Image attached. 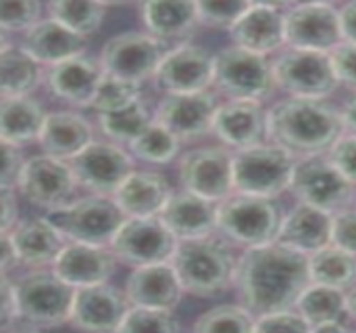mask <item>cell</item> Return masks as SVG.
I'll use <instances>...</instances> for the list:
<instances>
[{
    "instance_id": "bcb514c9",
    "label": "cell",
    "mask_w": 356,
    "mask_h": 333,
    "mask_svg": "<svg viewBox=\"0 0 356 333\" xmlns=\"http://www.w3.org/2000/svg\"><path fill=\"white\" fill-rule=\"evenodd\" d=\"M328 160L356 185V135H343L328 152Z\"/></svg>"
},
{
    "instance_id": "d6986e66",
    "label": "cell",
    "mask_w": 356,
    "mask_h": 333,
    "mask_svg": "<svg viewBox=\"0 0 356 333\" xmlns=\"http://www.w3.org/2000/svg\"><path fill=\"white\" fill-rule=\"evenodd\" d=\"M130 309L125 292L117 286H87L75 292L69 323L79 333H118Z\"/></svg>"
},
{
    "instance_id": "ffe728a7",
    "label": "cell",
    "mask_w": 356,
    "mask_h": 333,
    "mask_svg": "<svg viewBox=\"0 0 356 333\" xmlns=\"http://www.w3.org/2000/svg\"><path fill=\"white\" fill-rule=\"evenodd\" d=\"M213 133L236 150L260 145L268 140V112L257 100H228L220 104Z\"/></svg>"
},
{
    "instance_id": "11a10c76",
    "label": "cell",
    "mask_w": 356,
    "mask_h": 333,
    "mask_svg": "<svg viewBox=\"0 0 356 333\" xmlns=\"http://www.w3.org/2000/svg\"><path fill=\"white\" fill-rule=\"evenodd\" d=\"M312 333H351L343 323H328V325H321L313 328Z\"/></svg>"
},
{
    "instance_id": "603a6c76",
    "label": "cell",
    "mask_w": 356,
    "mask_h": 333,
    "mask_svg": "<svg viewBox=\"0 0 356 333\" xmlns=\"http://www.w3.org/2000/svg\"><path fill=\"white\" fill-rule=\"evenodd\" d=\"M124 292L132 307L167 311L175 310L185 293L172 263L134 268Z\"/></svg>"
},
{
    "instance_id": "2e32d148",
    "label": "cell",
    "mask_w": 356,
    "mask_h": 333,
    "mask_svg": "<svg viewBox=\"0 0 356 333\" xmlns=\"http://www.w3.org/2000/svg\"><path fill=\"white\" fill-rule=\"evenodd\" d=\"M215 79V56L197 44H180L168 50L154 82L165 95L209 90Z\"/></svg>"
},
{
    "instance_id": "44dd1931",
    "label": "cell",
    "mask_w": 356,
    "mask_h": 333,
    "mask_svg": "<svg viewBox=\"0 0 356 333\" xmlns=\"http://www.w3.org/2000/svg\"><path fill=\"white\" fill-rule=\"evenodd\" d=\"M117 257L112 248L69 243L52 265V270L75 290L108 284L115 273Z\"/></svg>"
},
{
    "instance_id": "7dc6e473",
    "label": "cell",
    "mask_w": 356,
    "mask_h": 333,
    "mask_svg": "<svg viewBox=\"0 0 356 333\" xmlns=\"http://www.w3.org/2000/svg\"><path fill=\"white\" fill-rule=\"evenodd\" d=\"M330 57L338 82L356 90V44L341 42L333 52H330Z\"/></svg>"
},
{
    "instance_id": "f907efd6",
    "label": "cell",
    "mask_w": 356,
    "mask_h": 333,
    "mask_svg": "<svg viewBox=\"0 0 356 333\" xmlns=\"http://www.w3.org/2000/svg\"><path fill=\"white\" fill-rule=\"evenodd\" d=\"M2 234H10L17 227V218H19V204H17L15 188H2Z\"/></svg>"
},
{
    "instance_id": "db71d44e",
    "label": "cell",
    "mask_w": 356,
    "mask_h": 333,
    "mask_svg": "<svg viewBox=\"0 0 356 333\" xmlns=\"http://www.w3.org/2000/svg\"><path fill=\"white\" fill-rule=\"evenodd\" d=\"M343 124H345V130H350L351 135H356V95L345 105L341 111Z\"/></svg>"
},
{
    "instance_id": "836d02e7",
    "label": "cell",
    "mask_w": 356,
    "mask_h": 333,
    "mask_svg": "<svg viewBox=\"0 0 356 333\" xmlns=\"http://www.w3.org/2000/svg\"><path fill=\"white\" fill-rule=\"evenodd\" d=\"M2 97L31 95L40 83V64L22 47L3 45L2 56Z\"/></svg>"
},
{
    "instance_id": "74e56055",
    "label": "cell",
    "mask_w": 356,
    "mask_h": 333,
    "mask_svg": "<svg viewBox=\"0 0 356 333\" xmlns=\"http://www.w3.org/2000/svg\"><path fill=\"white\" fill-rule=\"evenodd\" d=\"M257 318L241 305H217L203 311L193 323V333H253Z\"/></svg>"
},
{
    "instance_id": "e0dca14e",
    "label": "cell",
    "mask_w": 356,
    "mask_h": 333,
    "mask_svg": "<svg viewBox=\"0 0 356 333\" xmlns=\"http://www.w3.org/2000/svg\"><path fill=\"white\" fill-rule=\"evenodd\" d=\"M77 185L69 162L42 154L25 160L17 188L31 204L52 212L70 204Z\"/></svg>"
},
{
    "instance_id": "277c9868",
    "label": "cell",
    "mask_w": 356,
    "mask_h": 333,
    "mask_svg": "<svg viewBox=\"0 0 356 333\" xmlns=\"http://www.w3.org/2000/svg\"><path fill=\"white\" fill-rule=\"evenodd\" d=\"M296 165L295 155L277 143H260L233 154L235 192L271 199L290 190Z\"/></svg>"
},
{
    "instance_id": "7402d4cb",
    "label": "cell",
    "mask_w": 356,
    "mask_h": 333,
    "mask_svg": "<svg viewBox=\"0 0 356 333\" xmlns=\"http://www.w3.org/2000/svg\"><path fill=\"white\" fill-rule=\"evenodd\" d=\"M230 35L236 47L266 57L286 44L285 12L277 3H252Z\"/></svg>"
},
{
    "instance_id": "e575fe53",
    "label": "cell",
    "mask_w": 356,
    "mask_h": 333,
    "mask_svg": "<svg viewBox=\"0 0 356 333\" xmlns=\"http://www.w3.org/2000/svg\"><path fill=\"white\" fill-rule=\"evenodd\" d=\"M296 311L310 323L312 328L341 323V318L348 314L346 293L325 285L312 284L296 303Z\"/></svg>"
},
{
    "instance_id": "5b68a950",
    "label": "cell",
    "mask_w": 356,
    "mask_h": 333,
    "mask_svg": "<svg viewBox=\"0 0 356 333\" xmlns=\"http://www.w3.org/2000/svg\"><path fill=\"white\" fill-rule=\"evenodd\" d=\"M47 218L69 243L97 247L110 245L127 220L115 200L100 195L72 200L49 212Z\"/></svg>"
},
{
    "instance_id": "5bb4252c",
    "label": "cell",
    "mask_w": 356,
    "mask_h": 333,
    "mask_svg": "<svg viewBox=\"0 0 356 333\" xmlns=\"http://www.w3.org/2000/svg\"><path fill=\"white\" fill-rule=\"evenodd\" d=\"M285 40L290 49L330 54L343 42L340 10L332 3H296L285 12Z\"/></svg>"
},
{
    "instance_id": "30bf717a",
    "label": "cell",
    "mask_w": 356,
    "mask_h": 333,
    "mask_svg": "<svg viewBox=\"0 0 356 333\" xmlns=\"http://www.w3.org/2000/svg\"><path fill=\"white\" fill-rule=\"evenodd\" d=\"M167 52L165 42L148 32L127 31L105 42L99 60L105 74L142 83L155 77Z\"/></svg>"
},
{
    "instance_id": "1f68e13d",
    "label": "cell",
    "mask_w": 356,
    "mask_h": 333,
    "mask_svg": "<svg viewBox=\"0 0 356 333\" xmlns=\"http://www.w3.org/2000/svg\"><path fill=\"white\" fill-rule=\"evenodd\" d=\"M142 19L148 33L162 42L190 39L200 24L197 2H145Z\"/></svg>"
},
{
    "instance_id": "cb8c5ba5",
    "label": "cell",
    "mask_w": 356,
    "mask_h": 333,
    "mask_svg": "<svg viewBox=\"0 0 356 333\" xmlns=\"http://www.w3.org/2000/svg\"><path fill=\"white\" fill-rule=\"evenodd\" d=\"M159 217L178 242L211 237L218 230V204L186 190L173 193Z\"/></svg>"
},
{
    "instance_id": "60d3db41",
    "label": "cell",
    "mask_w": 356,
    "mask_h": 333,
    "mask_svg": "<svg viewBox=\"0 0 356 333\" xmlns=\"http://www.w3.org/2000/svg\"><path fill=\"white\" fill-rule=\"evenodd\" d=\"M118 333H180L172 311L132 307Z\"/></svg>"
},
{
    "instance_id": "484cf974",
    "label": "cell",
    "mask_w": 356,
    "mask_h": 333,
    "mask_svg": "<svg viewBox=\"0 0 356 333\" xmlns=\"http://www.w3.org/2000/svg\"><path fill=\"white\" fill-rule=\"evenodd\" d=\"M102 77L104 69L100 60L80 56L50 67L47 86L63 102L77 107H90Z\"/></svg>"
},
{
    "instance_id": "d4e9b609",
    "label": "cell",
    "mask_w": 356,
    "mask_h": 333,
    "mask_svg": "<svg viewBox=\"0 0 356 333\" xmlns=\"http://www.w3.org/2000/svg\"><path fill=\"white\" fill-rule=\"evenodd\" d=\"M332 213L298 204L283 217L277 243L310 257L332 245Z\"/></svg>"
},
{
    "instance_id": "c3c4849f",
    "label": "cell",
    "mask_w": 356,
    "mask_h": 333,
    "mask_svg": "<svg viewBox=\"0 0 356 333\" xmlns=\"http://www.w3.org/2000/svg\"><path fill=\"white\" fill-rule=\"evenodd\" d=\"M24 165L25 159L19 147L2 143V174H0L2 188H17Z\"/></svg>"
},
{
    "instance_id": "8992f818",
    "label": "cell",
    "mask_w": 356,
    "mask_h": 333,
    "mask_svg": "<svg viewBox=\"0 0 356 333\" xmlns=\"http://www.w3.org/2000/svg\"><path fill=\"white\" fill-rule=\"evenodd\" d=\"M20 322L32 328H57L69 323L77 290L54 270H35L15 282Z\"/></svg>"
},
{
    "instance_id": "ee69618b",
    "label": "cell",
    "mask_w": 356,
    "mask_h": 333,
    "mask_svg": "<svg viewBox=\"0 0 356 333\" xmlns=\"http://www.w3.org/2000/svg\"><path fill=\"white\" fill-rule=\"evenodd\" d=\"M313 328L298 311H278L257 318L253 333H312Z\"/></svg>"
},
{
    "instance_id": "f6af8a7d",
    "label": "cell",
    "mask_w": 356,
    "mask_h": 333,
    "mask_svg": "<svg viewBox=\"0 0 356 333\" xmlns=\"http://www.w3.org/2000/svg\"><path fill=\"white\" fill-rule=\"evenodd\" d=\"M332 245L356 257V210L343 209L333 213Z\"/></svg>"
},
{
    "instance_id": "9a60e30c",
    "label": "cell",
    "mask_w": 356,
    "mask_h": 333,
    "mask_svg": "<svg viewBox=\"0 0 356 333\" xmlns=\"http://www.w3.org/2000/svg\"><path fill=\"white\" fill-rule=\"evenodd\" d=\"M69 163L79 185L93 195L112 199L134 172L132 155L113 142L93 140Z\"/></svg>"
},
{
    "instance_id": "f1b7e54d",
    "label": "cell",
    "mask_w": 356,
    "mask_h": 333,
    "mask_svg": "<svg viewBox=\"0 0 356 333\" xmlns=\"http://www.w3.org/2000/svg\"><path fill=\"white\" fill-rule=\"evenodd\" d=\"M92 142V125L82 115L69 111L49 113L39 138L45 155L63 162L79 157Z\"/></svg>"
},
{
    "instance_id": "8fae6325",
    "label": "cell",
    "mask_w": 356,
    "mask_h": 333,
    "mask_svg": "<svg viewBox=\"0 0 356 333\" xmlns=\"http://www.w3.org/2000/svg\"><path fill=\"white\" fill-rule=\"evenodd\" d=\"M178 240L160 217L127 218L110 243L118 262L132 268L170 263Z\"/></svg>"
},
{
    "instance_id": "ac0fdd59",
    "label": "cell",
    "mask_w": 356,
    "mask_h": 333,
    "mask_svg": "<svg viewBox=\"0 0 356 333\" xmlns=\"http://www.w3.org/2000/svg\"><path fill=\"white\" fill-rule=\"evenodd\" d=\"M218 107L217 97L209 90L163 95L156 105L154 120L170 130L180 142H195L213 132Z\"/></svg>"
},
{
    "instance_id": "d590c367",
    "label": "cell",
    "mask_w": 356,
    "mask_h": 333,
    "mask_svg": "<svg viewBox=\"0 0 356 333\" xmlns=\"http://www.w3.org/2000/svg\"><path fill=\"white\" fill-rule=\"evenodd\" d=\"M50 19L57 20L80 37L95 33L107 17V6L102 2H79V0H54L47 3Z\"/></svg>"
},
{
    "instance_id": "4316f807",
    "label": "cell",
    "mask_w": 356,
    "mask_h": 333,
    "mask_svg": "<svg viewBox=\"0 0 356 333\" xmlns=\"http://www.w3.org/2000/svg\"><path fill=\"white\" fill-rule=\"evenodd\" d=\"M20 47L39 64L54 67L70 58L86 56L88 40L49 17L25 33Z\"/></svg>"
},
{
    "instance_id": "8d00e7d4",
    "label": "cell",
    "mask_w": 356,
    "mask_h": 333,
    "mask_svg": "<svg viewBox=\"0 0 356 333\" xmlns=\"http://www.w3.org/2000/svg\"><path fill=\"white\" fill-rule=\"evenodd\" d=\"M152 122L154 119L142 100L122 111L99 113L102 132L107 135L110 140L127 143V145L137 140L140 135L150 127Z\"/></svg>"
},
{
    "instance_id": "681fc988",
    "label": "cell",
    "mask_w": 356,
    "mask_h": 333,
    "mask_svg": "<svg viewBox=\"0 0 356 333\" xmlns=\"http://www.w3.org/2000/svg\"><path fill=\"white\" fill-rule=\"evenodd\" d=\"M15 322H20L15 282L2 273V325L8 330L15 325Z\"/></svg>"
},
{
    "instance_id": "d6a6232c",
    "label": "cell",
    "mask_w": 356,
    "mask_h": 333,
    "mask_svg": "<svg viewBox=\"0 0 356 333\" xmlns=\"http://www.w3.org/2000/svg\"><path fill=\"white\" fill-rule=\"evenodd\" d=\"M312 282L345 292L356 286V257L328 245L308 257Z\"/></svg>"
},
{
    "instance_id": "6f0895ef",
    "label": "cell",
    "mask_w": 356,
    "mask_h": 333,
    "mask_svg": "<svg viewBox=\"0 0 356 333\" xmlns=\"http://www.w3.org/2000/svg\"><path fill=\"white\" fill-rule=\"evenodd\" d=\"M8 333H39V332H35V330H14V332H8Z\"/></svg>"
},
{
    "instance_id": "3957f363",
    "label": "cell",
    "mask_w": 356,
    "mask_h": 333,
    "mask_svg": "<svg viewBox=\"0 0 356 333\" xmlns=\"http://www.w3.org/2000/svg\"><path fill=\"white\" fill-rule=\"evenodd\" d=\"M236 260L223 242L205 237L178 242L170 263L185 293L213 298L233 285Z\"/></svg>"
},
{
    "instance_id": "b9f144b4",
    "label": "cell",
    "mask_w": 356,
    "mask_h": 333,
    "mask_svg": "<svg viewBox=\"0 0 356 333\" xmlns=\"http://www.w3.org/2000/svg\"><path fill=\"white\" fill-rule=\"evenodd\" d=\"M252 2L230 0V2H197L198 20L202 25L211 29H228L232 31L241 15L248 10Z\"/></svg>"
},
{
    "instance_id": "7bdbcfd3",
    "label": "cell",
    "mask_w": 356,
    "mask_h": 333,
    "mask_svg": "<svg viewBox=\"0 0 356 333\" xmlns=\"http://www.w3.org/2000/svg\"><path fill=\"white\" fill-rule=\"evenodd\" d=\"M0 22L6 32H25L40 22L42 3L37 0H19V2H2L0 6Z\"/></svg>"
},
{
    "instance_id": "ba28073f",
    "label": "cell",
    "mask_w": 356,
    "mask_h": 333,
    "mask_svg": "<svg viewBox=\"0 0 356 333\" xmlns=\"http://www.w3.org/2000/svg\"><path fill=\"white\" fill-rule=\"evenodd\" d=\"M213 83L230 100L261 102L273 87V64L265 56L230 45L215 54Z\"/></svg>"
},
{
    "instance_id": "7c38bea8",
    "label": "cell",
    "mask_w": 356,
    "mask_h": 333,
    "mask_svg": "<svg viewBox=\"0 0 356 333\" xmlns=\"http://www.w3.org/2000/svg\"><path fill=\"white\" fill-rule=\"evenodd\" d=\"M178 177L186 192L222 204L235 193L233 154L223 147H200L186 152L178 163Z\"/></svg>"
},
{
    "instance_id": "4dcf8cb0",
    "label": "cell",
    "mask_w": 356,
    "mask_h": 333,
    "mask_svg": "<svg viewBox=\"0 0 356 333\" xmlns=\"http://www.w3.org/2000/svg\"><path fill=\"white\" fill-rule=\"evenodd\" d=\"M49 113L31 95L2 97L0 105V137L2 143L22 149L39 140Z\"/></svg>"
},
{
    "instance_id": "52a82bcc",
    "label": "cell",
    "mask_w": 356,
    "mask_h": 333,
    "mask_svg": "<svg viewBox=\"0 0 356 333\" xmlns=\"http://www.w3.org/2000/svg\"><path fill=\"white\" fill-rule=\"evenodd\" d=\"M282 220L278 206L271 199L235 192L218 204V230L247 248L277 242Z\"/></svg>"
},
{
    "instance_id": "f546056e",
    "label": "cell",
    "mask_w": 356,
    "mask_h": 333,
    "mask_svg": "<svg viewBox=\"0 0 356 333\" xmlns=\"http://www.w3.org/2000/svg\"><path fill=\"white\" fill-rule=\"evenodd\" d=\"M20 263L29 267L54 265L65 248V238L49 218H27L10 232Z\"/></svg>"
},
{
    "instance_id": "f5cc1de1",
    "label": "cell",
    "mask_w": 356,
    "mask_h": 333,
    "mask_svg": "<svg viewBox=\"0 0 356 333\" xmlns=\"http://www.w3.org/2000/svg\"><path fill=\"white\" fill-rule=\"evenodd\" d=\"M0 248H2V273L3 275H8L12 268L15 267L17 263H20L19 260V254H17V248L14 240H12L10 234H2V243H0Z\"/></svg>"
},
{
    "instance_id": "9c48e42d",
    "label": "cell",
    "mask_w": 356,
    "mask_h": 333,
    "mask_svg": "<svg viewBox=\"0 0 356 333\" xmlns=\"http://www.w3.org/2000/svg\"><path fill=\"white\" fill-rule=\"evenodd\" d=\"M277 87L295 99L323 100L340 86L330 54L290 49L273 62Z\"/></svg>"
},
{
    "instance_id": "83f0119b",
    "label": "cell",
    "mask_w": 356,
    "mask_h": 333,
    "mask_svg": "<svg viewBox=\"0 0 356 333\" xmlns=\"http://www.w3.org/2000/svg\"><path fill=\"white\" fill-rule=\"evenodd\" d=\"M173 195L165 175L152 170H134L118 188L113 200L127 218L159 217Z\"/></svg>"
},
{
    "instance_id": "6da1fadb",
    "label": "cell",
    "mask_w": 356,
    "mask_h": 333,
    "mask_svg": "<svg viewBox=\"0 0 356 333\" xmlns=\"http://www.w3.org/2000/svg\"><path fill=\"white\" fill-rule=\"evenodd\" d=\"M312 284L308 255L277 242L247 248L236 260L233 285L241 307L255 318L296 309Z\"/></svg>"
},
{
    "instance_id": "ab89813d",
    "label": "cell",
    "mask_w": 356,
    "mask_h": 333,
    "mask_svg": "<svg viewBox=\"0 0 356 333\" xmlns=\"http://www.w3.org/2000/svg\"><path fill=\"white\" fill-rule=\"evenodd\" d=\"M140 94H142V83L115 77V75L104 72V77L100 80V86L97 88V94L93 97L90 107L99 113L117 112L137 104Z\"/></svg>"
},
{
    "instance_id": "f35d334b",
    "label": "cell",
    "mask_w": 356,
    "mask_h": 333,
    "mask_svg": "<svg viewBox=\"0 0 356 333\" xmlns=\"http://www.w3.org/2000/svg\"><path fill=\"white\" fill-rule=\"evenodd\" d=\"M129 147L135 159L154 163V165H167L172 160H175L180 152V140L170 130L154 120L150 127Z\"/></svg>"
},
{
    "instance_id": "9f6ffc18",
    "label": "cell",
    "mask_w": 356,
    "mask_h": 333,
    "mask_svg": "<svg viewBox=\"0 0 356 333\" xmlns=\"http://www.w3.org/2000/svg\"><path fill=\"white\" fill-rule=\"evenodd\" d=\"M346 310H348L350 317H353L356 320V286L348 290L346 293Z\"/></svg>"
},
{
    "instance_id": "7a4b0ae2",
    "label": "cell",
    "mask_w": 356,
    "mask_h": 333,
    "mask_svg": "<svg viewBox=\"0 0 356 333\" xmlns=\"http://www.w3.org/2000/svg\"><path fill=\"white\" fill-rule=\"evenodd\" d=\"M345 124L341 112L323 100H280L268 111V140L303 157L328 154L343 137Z\"/></svg>"
},
{
    "instance_id": "816d5d0a",
    "label": "cell",
    "mask_w": 356,
    "mask_h": 333,
    "mask_svg": "<svg viewBox=\"0 0 356 333\" xmlns=\"http://www.w3.org/2000/svg\"><path fill=\"white\" fill-rule=\"evenodd\" d=\"M340 24L343 42L356 44V2L345 3L340 8Z\"/></svg>"
},
{
    "instance_id": "4fadbf2b",
    "label": "cell",
    "mask_w": 356,
    "mask_h": 333,
    "mask_svg": "<svg viewBox=\"0 0 356 333\" xmlns=\"http://www.w3.org/2000/svg\"><path fill=\"white\" fill-rule=\"evenodd\" d=\"M355 185L330 162L328 157H312L296 165L290 190L300 204L328 213L348 209Z\"/></svg>"
}]
</instances>
